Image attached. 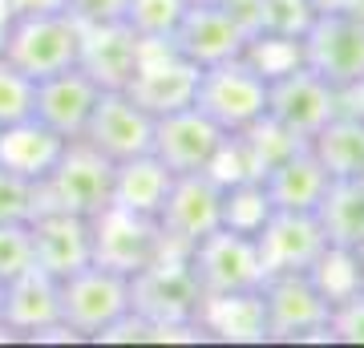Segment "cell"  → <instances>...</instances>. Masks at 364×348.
<instances>
[{"label":"cell","instance_id":"1","mask_svg":"<svg viewBox=\"0 0 364 348\" xmlns=\"http://www.w3.org/2000/svg\"><path fill=\"white\" fill-rule=\"evenodd\" d=\"M114 194V162L97 154L85 138H69L53 170L37 182V215L41 211H65L93 219Z\"/></svg>","mask_w":364,"mask_h":348},{"label":"cell","instance_id":"2","mask_svg":"<svg viewBox=\"0 0 364 348\" xmlns=\"http://www.w3.org/2000/svg\"><path fill=\"white\" fill-rule=\"evenodd\" d=\"M198 300H203V288L182 251H162L154 263L130 275V312L150 328L195 324Z\"/></svg>","mask_w":364,"mask_h":348},{"label":"cell","instance_id":"3","mask_svg":"<svg viewBox=\"0 0 364 348\" xmlns=\"http://www.w3.org/2000/svg\"><path fill=\"white\" fill-rule=\"evenodd\" d=\"M81 49V25L69 13H41V16H13L4 33L0 57L13 61L33 81L73 69Z\"/></svg>","mask_w":364,"mask_h":348},{"label":"cell","instance_id":"4","mask_svg":"<svg viewBox=\"0 0 364 348\" xmlns=\"http://www.w3.org/2000/svg\"><path fill=\"white\" fill-rule=\"evenodd\" d=\"M263 292V312H267V340L272 344H312L328 340V316L332 304L324 292L312 284L308 271H291V275H272L259 284Z\"/></svg>","mask_w":364,"mask_h":348},{"label":"cell","instance_id":"5","mask_svg":"<svg viewBox=\"0 0 364 348\" xmlns=\"http://www.w3.org/2000/svg\"><path fill=\"white\" fill-rule=\"evenodd\" d=\"M195 105L215 122L219 130L235 134L247 130L267 114V78L247 61V57H231V61L207 65L198 73Z\"/></svg>","mask_w":364,"mask_h":348},{"label":"cell","instance_id":"6","mask_svg":"<svg viewBox=\"0 0 364 348\" xmlns=\"http://www.w3.org/2000/svg\"><path fill=\"white\" fill-rule=\"evenodd\" d=\"M126 312H130V275L122 271L85 263L81 271L61 280V320L81 340H97Z\"/></svg>","mask_w":364,"mask_h":348},{"label":"cell","instance_id":"7","mask_svg":"<svg viewBox=\"0 0 364 348\" xmlns=\"http://www.w3.org/2000/svg\"><path fill=\"white\" fill-rule=\"evenodd\" d=\"M198 65H191L182 53H174L170 41H138V69L126 81V93L142 105L150 117H166L174 110L195 105Z\"/></svg>","mask_w":364,"mask_h":348},{"label":"cell","instance_id":"8","mask_svg":"<svg viewBox=\"0 0 364 348\" xmlns=\"http://www.w3.org/2000/svg\"><path fill=\"white\" fill-rule=\"evenodd\" d=\"M90 243H93V263H102L109 271L134 275L146 263H154L166 251V239L158 231L154 215H138L130 206H102L90 219Z\"/></svg>","mask_w":364,"mask_h":348},{"label":"cell","instance_id":"9","mask_svg":"<svg viewBox=\"0 0 364 348\" xmlns=\"http://www.w3.org/2000/svg\"><path fill=\"white\" fill-rule=\"evenodd\" d=\"M340 114V90L316 69L299 61L284 73L267 78V117L287 126L296 138H312L316 130H324Z\"/></svg>","mask_w":364,"mask_h":348},{"label":"cell","instance_id":"10","mask_svg":"<svg viewBox=\"0 0 364 348\" xmlns=\"http://www.w3.org/2000/svg\"><path fill=\"white\" fill-rule=\"evenodd\" d=\"M304 65L328 78L336 90L364 78V13H316L308 33L299 37Z\"/></svg>","mask_w":364,"mask_h":348},{"label":"cell","instance_id":"11","mask_svg":"<svg viewBox=\"0 0 364 348\" xmlns=\"http://www.w3.org/2000/svg\"><path fill=\"white\" fill-rule=\"evenodd\" d=\"M158 231L166 239V251H191V247L223 227V186L210 174H174L166 199L158 206Z\"/></svg>","mask_w":364,"mask_h":348},{"label":"cell","instance_id":"12","mask_svg":"<svg viewBox=\"0 0 364 348\" xmlns=\"http://www.w3.org/2000/svg\"><path fill=\"white\" fill-rule=\"evenodd\" d=\"M191 268L203 288V296H223V292H251L263 284L259 251H255V235H239L231 227H215L203 235L191 251Z\"/></svg>","mask_w":364,"mask_h":348},{"label":"cell","instance_id":"13","mask_svg":"<svg viewBox=\"0 0 364 348\" xmlns=\"http://www.w3.org/2000/svg\"><path fill=\"white\" fill-rule=\"evenodd\" d=\"M81 138L105 154L109 162H126V158L150 154L154 142V117L134 102L126 90H102L93 102V114L81 130Z\"/></svg>","mask_w":364,"mask_h":348},{"label":"cell","instance_id":"14","mask_svg":"<svg viewBox=\"0 0 364 348\" xmlns=\"http://www.w3.org/2000/svg\"><path fill=\"white\" fill-rule=\"evenodd\" d=\"M324 247H328V235L312 211H272V219L263 223L259 235H255L263 280L308 271Z\"/></svg>","mask_w":364,"mask_h":348},{"label":"cell","instance_id":"15","mask_svg":"<svg viewBox=\"0 0 364 348\" xmlns=\"http://www.w3.org/2000/svg\"><path fill=\"white\" fill-rule=\"evenodd\" d=\"M227 138V130H219L198 105L174 110L166 117H154V142L150 154L170 170V174H198L210 167V158Z\"/></svg>","mask_w":364,"mask_h":348},{"label":"cell","instance_id":"16","mask_svg":"<svg viewBox=\"0 0 364 348\" xmlns=\"http://www.w3.org/2000/svg\"><path fill=\"white\" fill-rule=\"evenodd\" d=\"M174 53H182L191 65L207 69V65L243 57L247 49V33L231 21V13L223 4H186L174 37H170Z\"/></svg>","mask_w":364,"mask_h":348},{"label":"cell","instance_id":"17","mask_svg":"<svg viewBox=\"0 0 364 348\" xmlns=\"http://www.w3.org/2000/svg\"><path fill=\"white\" fill-rule=\"evenodd\" d=\"M33 231V263L49 271L53 280H65L85 263H93V243H90V219L65 215V211H41L28 219Z\"/></svg>","mask_w":364,"mask_h":348},{"label":"cell","instance_id":"18","mask_svg":"<svg viewBox=\"0 0 364 348\" xmlns=\"http://www.w3.org/2000/svg\"><path fill=\"white\" fill-rule=\"evenodd\" d=\"M102 85L85 73V69H61V73H49V78L37 81V93H33V117L45 122L49 130H57L61 138H81V130L93 114V102H97Z\"/></svg>","mask_w":364,"mask_h":348},{"label":"cell","instance_id":"19","mask_svg":"<svg viewBox=\"0 0 364 348\" xmlns=\"http://www.w3.org/2000/svg\"><path fill=\"white\" fill-rule=\"evenodd\" d=\"M195 324L203 340H223V344H267V312H263V292H223V296H203L195 312Z\"/></svg>","mask_w":364,"mask_h":348},{"label":"cell","instance_id":"20","mask_svg":"<svg viewBox=\"0 0 364 348\" xmlns=\"http://www.w3.org/2000/svg\"><path fill=\"white\" fill-rule=\"evenodd\" d=\"M77 69H85L102 90H126V81L138 69V37L126 21L109 25H81Z\"/></svg>","mask_w":364,"mask_h":348},{"label":"cell","instance_id":"21","mask_svg":"<svg viewBox=\"0 0 364 348\" xmlns=\"http://www.w3.org/2000/svg\"><path fill=\"white\" fill-rule=\"evenodd\" d=\"M61 320V280L37 263L25 268L4 284V324L16 332V340H33L41 328Z\"/></svg>","mask_w":364,"mask_h":348},{"label":"cell","instance_id":"22","mask_svg":"<svg viewBox=\"0 0 364 348\" xmlns=\"http://www.w3.org/2000/svg\"><path fill=\"white\" fill-rule=\"evenodd\" d=\"M259 182H263V191H267L275 211H312L316 215V206L324 199L332 174H328L324 162L312 154V146L304 142V146H296L284 162H275Z\"/></svg>","mask_w":364,"mask_h":348},{"label":"cell","instance_id":"23","mask_svg":"<svg viewBox=\"0 0 364 348\" xmlns=\"http://www.w3.org/2000/svg\"><path fill=\"white\" fill-rule=\"evenodd\" d=\"M69 138H61L57 130H49L37 117H25V122H13V126L0 130V167L16 170L25 179L41 182L53 170V162L61 158Z\"/></svg>","mask_w":364,"mask_h":348},{"label":"cell","instance_id":"24","mask_svg":"<svg viewBox=\"0 0 364 348\" xmlns=\"http://www.w3.org/2000/svg\"><path fill=\"white\" fill-rule=\"evenodd\" d=\"M170 182H174V174L154 154L126 158V162H114V194H109V203L130 206L138 215H158Z\"/></svg>","mask_w":364,"mask_h":348},{"label":"cell","instance_id":"25","mask_svg":"<svg viewBox=\"0 0 364 348\" xmlns=\"http://www.w3.org/2000/svg\"><path fill=\"white\" fill-rule=\"evenodd\" d=\"M308 146L332 179H364V117L340 110L324 130L308 138Z\"/></svg>","mask_w":364,"mask_h":348},{"label":"cell","instance_id":"26","mask_svg":"<svg viewBox=\"0 0 364 348\" xmlns=\"http://www.w3.org/2000/svg\"><path fill=\"white\" fill-rule=\"evenodd\" d=\"M316 219L324 227L328 243L336 247H364V182L360 179H332L324 199L316 206Z\"/></svg>","mask_w":364,"mask_h":348},{"label":"cell","instance_id":"27","mask_svg":"<svg viewBox=\"0 0 364 348\" xmlns=\"http://www.w3.org/2000/svg\"><path fill=\"white\" fill-rule=\"evenodd\" d=\"M239 142H243V154H247V167H251V179H263L275 162H284L296 146H304V138H296L287 126H279L275 117L263 114L259 122H251L247 130H235Z\"/></svg>","mask_w":364,"mask_h":348},{"label":"cell","instance_id":"28","mask_svg":"<svg viewBox=\"0 0 364 348\" xmlns=\"http://www.w3.org/2000/svg\"><path fill=\"white\" fill-rule=\"evenodd\" d=\"M308 275H312V284L324 292L328 304H340V300H348V296H356V292H364L360 255H356L352 247L328 243L324 251H320V259L308 268Z\"/></svg>","mask_w":364,"mask_h":348},{"label":"cell","instance_id":"29","mask_svg":"<svg viewBox=\"0 0 364 348\" xmlns=\"http://www.w3.org/2000/svg\"><path fill=\"white\" fill-rule=\"evenodd\" d=\"M272 199L263 191L259 179H243L223 186V227H231L239 235H259V227L272 219Z\"/></svg>","mask_w":364,"mask_h":348},{"label":"cell","instance_id":"30","mask_svg":"<svg viewBox=\"0 0 364 348\" xmlns=\"http://www.w3.org/2000/svg\"><path fill=\"white\" fill-rule=\"evenodd\" d=\"M182 13H186V0H126L122 21L138 41H170Z\"/></svg>","mask_w":364,"mask_h":348},{"label":"cell","instance_id":"31","mask_svg":"<svg viewBox=\"0 0 364 348\" xmlns=\"http://www.w3.org/2000/svg\"><path fill=\"white\" fill-rule=\"evenodd\" d=\"M33 93H37V81L0 57V130L33 117Z\"/></svg>","mask_w":364,"mask_h":348},{"label":"cell","instance_id":"32","mask_svg":"<svg viewBox=\"0 0 364 348\" xmlns=\"http://www.w3.org/2000/svg\"><path fill=\"white\" fill-rule=\"evenodd\" d=\"M255 69H259L263 78H275V73H284L291 65L304 61V53H299V41L296 37H275V33H259V37L247 41V49H243Z\"/></svg>","mask_w":364,"mask_h":348},{"label":"cell","instance_id":"33","mask_svg":"<svg viewBox=\"0 0 364 348\" xmlns=\"http://www.w3.org/2000/svg\"><path fill=\"white\" fill-rule=\"evenodd\" d=\"M37 215V182L0 167V223H28Z\"/></svg>","mask_w":364,"mask_h":348},{"label":"cell","instance_id":"34","mask_svg":"<svg viewBox=\"0 0 364 348\" xmlns=\"http://www.w3.org/2000/svg\"><path fill=\"white\" fill-rule=\"evenodd\" d=\"M312 21H316L312 0H263V33L299 41Z\"/></svg>","mask_w":364,"mask_h":348},{"label":"cell","instance_id":"35","mask_svg":"<svg viewBox=\"0 0 364 348\" xmlns=\"http://www.w3.org/2000/svg\"><path fill=\"white\" fill-rule=\"evenodd\" d=\"M33 268V231L28 223H0V284Z\"/></svg>","mask_w":364,"mask_h":348},{"label":"cell","instance_id":"36","mask_svg":"<svg viewBox=\"0 0 364 348\" xmlns=\"http://www.w3.org/2000/svg\"><path fill=\"white\" fill-rule=\"evenodd\" d=\"M328 336L336 344H364V292L332 304V316H328Z\"/></svg>","mask_w":364,"mask_h":348},{"label":"cell","instance_id":"37","mask_svg":"<svg viewBox=\"0 0 364 348\" xmlns=\"http://www.w3.org/2000/svg\"><path fill=\"white\" fill-rule=\"evenodd\" d=\"M65 13L77 25H109V21H122L126 0H65Z\"/></svg>","mask_w":364,"mask_h":348},{"label":"cell","instance_id":"38","mask_svg":"<svg viewBox=\"0 0 364 348\" xmlns=\"http://www.w3.org/2000/svg\"><path fill=\"white\" fill-rule=\"evenodd\" d=\"M223 9L231 13L235 25L247 33V41L263 33V0H223Z\"/></svg>","mask_w":364,"mask_h":348},{"label":"cell","instance_id":"39","mask_svg":"<svg viewBox=\"0 0 364 348\" xmlns=\"http://www.w3.org/2000/svg\"><path fill=\"white\" fill-rule=\"evenodd\" d=\"M13 16H41V13H65V0H4Z\"/></svg>","mask_w":364,"mask_h":348},{"label":"cell","instance_id":"40","mask_svg":"<svg viewBox=\"0 0 364 348\" xmlns=\"http://www.w3.org/2000/svg\"><path fill=\"white\" fill-rule=\"evenodd\" d=\"M340 110H344V114L364 117V78H360V81H352V85H344V90H340Z\"/></svg>","mask_w":364,"mask_h":348},{"label":"cell","instance_id":"41","mask_svg":"<svg viewBox=\"0 0 364 348\" xmlns=\"http://www.w3.org/2000/svg\"><path fill=\"white\" fill-rule=\"evenodd\" d=\"M316 13H348V9H360V0H312Z\"/></svg>","mask_w":364,"mask_h":348},{"label":"cell","instance_id":"42","mask_svg":"<svg viewBox=\"0 0 364 348\" xmlns=\"http://www.w3.org/2000/svg\"><path fill=\"white\" fill-rule=\"evenodd\" d=\"M0 324H4V284H0Z\"/></svg>","mask_w":364,"mask_h":348},{"label":"cell","instance_id":"43","mask_svg":"<svg viewBox=\"0 0 364 348\" xmlns=\"http://www.w3.org/2000/svg\"><path fill=\"white\" fill-rule=\"evenodd\" d=\"M186 4H223V0H186Z\"/></svg>","mask_w":364,"mask_h":348},{"label":"cell","instance_id":"44","mask_svg":"<svg viewBox=\"0 0 364 348\" xmlns=\"http://www.w3.org/2000/svg\"><path fill=\"white\" fill-rule=\"evenodd\" d=\"M356 255H360V275H364V247H360V251H356Z\"/></svg>","mask_w":364,"mask_h":348},{"label":"cell","instance_id":"45","mask_svg":"<svg viewBox=\"0 0 364 348\" xmlns=\"http://www.w3.org/2000/svg\"><path fill=\"white\" fill-rule=\"evenodd\" d=\"M360 182H364V179H360Z\"/></svg>","mask_w":364,"mask_h":348}]
</instances>
